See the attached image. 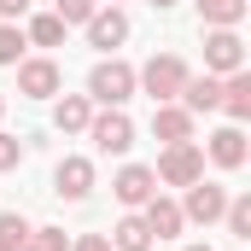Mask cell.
Instances as JSON below:
<instances>
[{"label": "cell", "instance_id": "6da1fadb", "mask_svg": "<svg viewBox=\"0 0 251 251\" xmlns=\"http://www.w3.org/2000/svg\"><path fill=\"white\" fill-rule=\"evenodd\" d=\"M187 76L193 70L176 59V53H158V59H146V70H134V88H146L152 105H176V94H181Z\"/></svg>", "mask_w": 251, "mask_h": 251}, {"label": "cell", "instance_id": "7a4b0ae2", "mask_svg": "<svg viewBox=\"0 0 251 251\" xmlns=\"http://www.w3.org/2000/svg\"><path fill=\"white\" fill-rule=\"evenodd\" d=\"M88 100L94 105H128L134 100V70L123 59H100L94 76H88Z\"/></svg>", "mask_w": 251, "mask_h": 251}, {"label": "cell", "instance_id": "3957f363", "mask_svg": "<svg viewBox=\"0 0 251 251\" xmlns=\"http://www.w3.org/2000/svg\"><path fill=\"white\" fill-rule=\"evenodd\" d=\"M164 187H193L199 176H204V152L193 146V140H176V146H164V158H158V170H152Z\"/></svg>", "mask_w": 251, "mask_h": 251}, {"label": "cell", "instance_id": "277c9868", "mask_svg": "<svg viewBox=\"0 0 251 251\" xmlns=\"http://www.w3.org/2000/svg\"><path fill=\"white\" fill-rule=\"evenodd\" d=\"M88 134H94L100 152H128V146H134V123H128L123 105H105L100 117H88Z\"/></svg>", "mask_w": 251, "mask_h": 251}, {"label": "cell", "instance_id": "5b68a950", "mask_svg": "<svg viewBox=\"0 0 251 251\" xmlns=\"http://www.w3.org/2000/svg\"><path fill=\"white\" fill-rule=\"evenodd\" d=\"M204 70H210V76L246 70V41H240L234 29H210V35H204Z\"/></svg>", "mask_w": 251, "mask_h": 251}, {"label": "cell", "instance_id": "8992f818", "mask_svg": "<svg viewBox=\"0 0 251 251\" xmlns=\"http://www.w3.org/2000/svg\"><path fill=\"white\" fill-rule=\"evenodd\" d=\"M222 210H228V193L216 187V181H204V176H199V181L187 187L181 216H187V222H199V228H210V222H222Z\"/></svg>", "mask_w": 251, "mask_h": 251}, {"label": "cell", "instance_id": "52a82bcc", "mask_svg": "<svg viewBox=\"0 0 251 251\" xmlns=\"http://www.w3.org/2000/svg\"><path fill=\"white\" fill-rule=\"evenodd\" d=\"M82 29H88V47H100V53H117V47L128 41V18H123V6H105V12H94Z\"/></svg>", "mask_w": 251, "mask_h": 251}, {"label": "cell", "instance_id": "ba28073f", "mask_svg": "<svg viewBox=\"0 0 251 251\" xmlns=\"http://www.w3.org/2000/svg\"><path fill=\"white\" fill-rule=\"evenodd\" d=\"M59 64L53 59H24L18 64V94H24V100H53V94H59Z\"/></svg>", "mask_w": 251, "mask_h": 251}, {"label": "cell", "instance_id": "9c48e42d", "mask_svg": "<svg viewBox=\"0 0 251 251\" xmlns=\"http://www.w3.org/2000/svg\"><path fill=\"white\" fill-rule=\"evenodd\" d=\"M111 193H117V204H128V210H140L152 193H158V176L146 170V164H128V170H117V181H111Z\"/></svg>", "mask_w": 251, "mask_h": 251}, {"label": "cell", "instance_id": "30bf717a", "mask_svg": "<svg viewBox=\"0 0 251 251\" xmlns=\"http://www.w3.org/2000/svg\"><path fill=\"white\" fill-rule=\"evenodd\" d=\"M53 193L70 199V204L88 199V193H94V164H88V158H64L59 170H53Z\"/></svg>", "mask_w": 251, "mask_h": 251}, {"label": "cell", "instance_id": "8fae6325", "mask_svg": "<svg viewBox=\"0 0 251 251\" xmlns=\"http://www.w3.org/2000/svg\"><path fill=\"white\" fill-rule=\"evenodd\" d=\"M176 100H181V111H193V117H199V111H216V105H222V76H210V70H204V76H187Z\"/></svg>", "mask_w": 251, "mask_h": 251}, {"label": "cell", "instance_id": "7c38bea8", "mask_svg": "<svg viewBox=\"0 0 251 251\" xmlns=\"http://www.w3.org/2000/svg\"><path fill=\"white\" fill-rule=\"evenodd\" d=\"M140 210H146L152 240H176V234H181V222H187V216H181V204H176V199H164V193H152Z\"/></svg>", "mask_w": 251, "mask_h": 251}, {"label": "cell", "instance_id": "4fadbf2b", "mask_svg": "<svg viewBox=\"0 0 251 251\" xmlns=\"http://www.w3.org/2000/svg\"><path fill=\"white\" fill-rule=\"evenodd\" d=\"M152 134H158L164 146L193 140V111H181V105H158V111H152Z\"/></svg>", "mask_w": 251, "mask_h": 251}, {"label": "cell", "instance_id": "5bb4252c", "mask_svg": "<svg viewBox=\"0 0 251 251\" xmlns=\"http://www.w3.org/2000/svg\"><path fill=\"white\" fill-rule=\"evenodd\" d=\"M210 164H222V170H240L246 164V134H240V123H228V128L210 134Z\"/></svg>", "mask_w": 251, "mask_h": 251}, {"label": "cell", "instance_id": "9a60e30c", "mask_svg": "<svg viewBox=\"0 0 251 251\" xmlns=\"http://www.w3.org/2000/svg\"><path fill=\"white\" fill-rule=\"evenodd\" d=\"M88 117H94V100H88V94H64L59 105H53L59 134H82V128H88Z\"/></svg>", "mask_w": 251, "mask_h": 251}, {"label": "cell", "instance_id": "2e32d148", "mask_svg": "<svg viewBox=\"0 0 251 251\" xmlns=\"http://www.w3.org/2000/svg\"><path fill=\"white\" fill-rule=\"evenodd\" d=\"M105 240H111V251H152V228H146V216H123Z\"/></svg>", "mask_w": 251, "mask_h": 251}, {"label": "cell", "instance_id": "e0dca14e", "mask_svg": "<svg viewBox=\"0 0 251 251\" xmlns=\"http://www.w3.org/2000/svg\"><path fill=\"white\" fill-rule=\"evenodd\" d=\"M222 111H228L234 123L251 117V76H246V70H234V76L222 82Z\"/></svg>", "mask_w": 251, "mask_h": 251}, {"label": "cell", "instance_id": "ac0fdd59", "mask_svg": "<svg viewBox=\"0 0 251 251\" xmlns=\"http://www.w3.org/2000/svg\"><path fill=\"white\" fill-rule=\"evenodd\" d=\"M199 18H204L210 29H234V24L246 18V0H199Z\"/></svg>", "mask_w": 251, "mask_h": 251}, {"label": "cell", "instance_id": "d6986e66", "mask_svg": "<svg viewBox=\"0 0 251 251\" xmlns=\"http://www.w3.org/2000/svg\"><path fill=\"white\" fill-rule=\"evenodd\" d=\"M64 29H70V24H64L59 12H41V18H29V35H24V41H35V47H64Z\"/></svg>", "mask_w": 251, "mask_h": 251}, {"label": "cell", "instance_id": "ffe728a7", "mask_svg": "<svg viewBox=\"0 0 251 251\" xmlns=\"http://www.w3.org/2000/svg\"><path fill=\"white\" fill-rule=\"evenodd\" d=\"M24 240H29V222L18 210H0V251H24Z\"/></svg>", "mask_w": 251, "mask_h": 251}, {"label": "cell", "instance_id": "44dd1931", "mask_svg": "<svg viewBox=\"0 0 251 251\" xmlns=\"http://www.w3.org/2000/svg\"><path fill=\"white\" fill-rule=\"evenodd\" d=\"M222 222H228V234H234V240H251V199H228Z\"/></svg>", "mask_w": 251, "mask_h": 251}, {"label": "cell", "instance_id": "7402d4cb", "mask_svg": "<svg viewBox=\"0 0 251 251\" xmlns=\"http://www.w3.org/2000/svg\"><path fill=\"white\" fill-rule=\"evenodd\" d=\"M24 251H70V234L64 228H29Z\"/></svg>", "mask_w": 251, "mask_h": 251}, {"label": "cell", "instance_id": "603a6c76", "mask_svg": "<svg viewBox=\"0 0 251 251\" xmlns=\"http://www.w3.org/2000/svg\"><path fill=\"white\" fill-rule=\"evenodd\" d=\"M24 47H29V41H24V29L0 24V64H18V59H24Z\"/></svg>", "mask_w": 251, "mask_h": 251}, {"label": "cell", "instance_id": "cb8c5ba5", "mask_svg": "<svg viewBox=\"0 0 251 251\" xmlns=\"http://www.w3.org/2000/svg\"><path fill=\"white\" fill-rule=\"evenodd\" d=\"M53 12H59L64 24H88V18H94L100 6H94V0H53Z\"/></svg>", "mask_w": 251, "mask_h": 251}, {"label": "cell", "instance_id": "d4e9b609", "mask_svg": "<svg viewBox=\"0 0 251 251\" xmlns=\"http://www.w3.org/2000/svg\"><path fill=\"white\" fill-rule=\"evenodd\" d=\"M18 164H24V140H18V134H0V176L18 170Z\"/></svg>", "mask_w": 251, "mask_h": 251}, {"label": "cell", "instance_id": "484cf974", "mask_svg": "<svg viewBox=\"0 0 251 251\" xmlns=\"http://www.w3.org/2000/svg\"><path fill=\"white\" fill-rule=\"evenodd\" d=\"M70 251H111V240H105V234H82Z\"/></svg>", "mask_w": 251, "mask_h": 251}, {"label": "cell", "instance_id": "4316f807", "mask_svg": "<svg viewBox=\"0 0 251 251\" xmlns=\"http://www.w3.org/2000/svg\"><path fill=\"white\" fill-rule=\"evenodd\" d=\"M29 12V0H0V18H24Z\"/></svg>", "mask_w": 251, "mask_h": 251}, {"label": "cell", "instance_id": "83f0119b", "mask_svg": "<svg viewBox=\"0 0 251 251\" xmlns=\"http://www.w3.org/2000/svg\"><path fill=\"white\" fill-rule=\"evenodd\" d=\"M152 6H158V12H170V6H176V0H152Z\"/></svg>", "mask_w": 251, "mask_h": 251}, {"label": "cell", "instance_id": "f1b7e54d", "mask_svg": "<svg viewBox=\"0 0 251 251\" xmlns=\"http://www.w3.org/2000/svg\"><path fill=\"white\" fill-rule=\"evenodd\" d=\"M0 117H6V94H0Z\"/></svg>", "mask_w": 251, "mask_h": 251}, {"label": "cell", "instance_id": "f546056e", "mask_svg": "<svg viewBox=\"0 0 251 251\" xmlns=\"http://www.w3.org/2000/svg\"><path fill=\"white\" fill-rule=\"evenodd\" d=\"M187 251H210V246H187Z\"/></svg>", "mask_w": 251, "mask_h": 251}, {"label": "cell", "instance_id": "4dcf8cb0", "mask_svg": "<svg viewBox=\"0 0 251 251\" xmlns=\"http://www.w3.org/2000/svg\"><path fill=\"white\" fill-rule=\"evenodd\" d=\"M111 6H123V0H111Z\"/></svg>", "mask_w": 251, "mask_h": 251}]
</instances>
